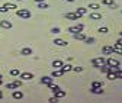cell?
<instances>
[{"mask_svg": "<svg viewBox=\"0 0 122 103\" xmlns=\"http://www.w3.org/2000/svg\"><path fill=\"white\" fill-rule=\"evenodd\" d=\"M20 74V71L18 70V68H13V70H10V76H13V77H18Z\"/></svg>", "mask_w": 122, "mask_h": 103, "instance_id": "obj_26", "label": "cell"}, {"mask_svg": "<svg viewBox=\"0 0 122 103\" xmlns=\"http://www.w3.org/2000/svg\"><path fill=\"white\" fill-rule=\"evenodd\" d=\"M38 5V9H48V3L47 2H41V3H36Z\"/></svg>", "mask_w": 122, "mask_h": 103, "instance_id": "obj_27", "label": "cell"}, {"mask_svg": "<svg viewBox=\"0 0 122 103\" xmlns=\"http://www.w3.org/2000/svg\"><path fill=\"white\" fill-rule=\"evenodd\" d=\"M20 55H25V57L32 55V48H22L20 49Z\"/></svg>", "mask_w": 122, "mask_h": 103, "instance_id": "obj_15", "label": "cell"}, {"mask_svg": "<svg viewBox=\"0 0 122 103\" xmlns=\"http://www.w3.org/2000/svg\"><path fill=\"white\" fill-rule=\"evenodd\" d=\"M61 29L60 28H51V34H60Z\"/></svg>", "mask_w": 122, "mask_h": 103, "instance_id": "obj_34", "label": "cell"}, {"mask_svg": "<svg viewBox=\"0 0 122 103\" xmlns=\"http://www.w3.org/2000/svg\"><path fill=\"white\" fill-rule=\"evenodd\" d=\"M61 76H64V73H63V70H61V68H54V71L51 73V77H54V78L61 77Z\"/></svg>", "mask_w": 122, "mask_h": 103, "instance_id": "obj_9", "label": "cell"}, {"mask_svg": "<svg viewBox=\"0 0 122 103\" xmlns=\"http://www.w3.org/2000/svg\"><path fill=\"white\" fill-rule=\"evenodd\" d=\"M76 13H77L79 16L81 18V16H84V15L87 13V9H84V7H79V9H76Z\"/></svg>", "mask_w": 122, "mask_h": 103, "instance_id": "obj_19", "label": "cell"}, {"mask_svg": "<svg viewBox=\"0 0 122 103\" xmlns=\"http://www.w3.org/2000/svg\"><path fill=\"white\" fill-rule=\"evenodd\" d=\"M113 52H116V54H119V55H122V45H121V44H115V45H113Z\"/></svg>", "mask_w": 122, "mask_h": 103, "instance_id": "obj_17", "label": "cell"}, {"mask_svg": "<svg viewBox=\"0 0 122 103\" xmlns=\"http://www.w3.org/2000/svg\"><path fill=\"white\" fill-rule=\"evenodd\" d=\"M73 70H74L76 73H81V71H83V68H81V67H73Z\"/></svg>", "mask_w": 122, "mask_h": 103, "instance_id": "obj_36", "label": "cell"}, {"mask_svg": "<svg viewBox=\"0 0 122 103\" xmlns=\"http://www.w3.org/2000/svg\"><path fill=\"white\" fill-rule=\"evenodd\" d=\"M52 93H54V96H55V97H58V99L66 96V92H64V90H61V89H57V90H54Z\"/></svg>", "mask_w": 122, "mask_h": 103, "instance_id": "obj_13", "label": "cell"}, {"mask_svg": "<svg viewBox=\"0 0 122 103\" xmlns=\"http://www.w3.org/2000/svg\"><path fill=\"white\" fill-rule=\"evenodd\" d=\"M41 83L45 84V86H50V84L54 83V77H51V76H45V77L41 78Z\"/></svg>", "mask_w": 122, "mask_h": 103, "instance_id": "obj_6", "label": "cell"}, {"mask_svg": "<svg viewBox=\"0 0 122 103\" xmlns=\"http://www.w3.org/2000/svg\"><path fill=\"white\" fill-rule=\"evenodd\" d=\"M54 44H55L57 47H66L67 45V41H64V39H55Z\"/></svg>", "mask_w": 122, "mask_h": 103, "instance_id": "obj_18", "label": "cell"}, {"mask_svg": "<svg viewBox=\"0 0 122 103\" xmlns=\"http://www.w3.org/2000/svg\"><path fill=\"white\" fill-rule=\"evenodd\" d=\"M15 2H23V0H15Z\"/></svg>", "mask_w": 122, "mask_h": 103, "instance_id": "obj_42", "label": "cell"}, {"mask_svg": "<svg viewBox=\"0 0 122 103\" xmlns=\"http://www.w3.org/2000/svg\"><path fill=\"white\" fill-rule=\"evenodd\" d=\"M2 78H3V77H2V74H0V86H2V83H3V81H2Z\"/></svg>", "mask_w": 122, "mask_h": 103, "instance_id": "obj_39", "label": "cell"}, {"mask_svg": "<svg viewBox=\"0 0 122 103\" xmlns=\"http://www.w3.org/2000/svg\"><path fill=\"white\" fill-rule=\"evenodd\" d=\"M12 97H13V99H16V100H20V99L23 97V93H22V92H19V90H15V92H13V94H12Z\"/></svg>", "mask_w": 122, "mask_h": 103, "instance_id": "obj_14", "label": "cell"}, {"mask_svg": "<svg viewBox=\"0 0 122 103\" xmlns=\"http://www.w3.org/2000/svg\"><path fill=\"white\" fill-rule=\"evenodd\" d=\"M2 97H3V93H2V92H0V99H2Z\"/></svg>", "mask_w": 122, "mask_h": 103, "instance_id": "obj_40", "label": "cell"}, {"mask_svg": "<svg viewBox=\"0 0 122 103\" xmlns=\"http://www.w3.org/2000/svg\"><path fill=\"white\" fill-rule=\"evenodd\" d=\"M63 64H64V63L61 61V60H55V61L52 63V67H54V68H61V67H63Z\"/></svg>", "mask_w": 122, "mask_h": 103, "instance_id": "obj_23", "label": "cell"}, {"mask_svg": "<svg viewBox=\"0 0 122 103\" xmlns=\"http://www.w3.org/2000/svg\"><path fill=\"white\" fill-rule=\"evenodd\" d=\"M16 15H18L20 19H29L30 16H32V13H30L28 9H18L16 10Z\"/></svg>", "mask_w": 122, "mask_h": 103, "instance_id": "obj_1", "label": "cell"}, {"mask_svg": "<svg viewBox=\"0 0 122 103\" xmlns=\"http://www.w3.org/2000/svg\"><path fill=\"white\" fill-rule=\"evenodd\" d=\"M106 64L109 67H119V61L115 60V58H108V60H106Z\"/></svg>", "mask_w": 122, "mask_h": 103, "instance_id": "obj_8", "label": "cell"}, {"mask_svg": "<svg viewBox=\"0 0 122 103\" xmlns=\"http://www.w3.org/2000/svg\"><path fill=\"white\" fill-rule=\"evenodd\" d=\"M0 26L5 28V29H10L12 28V22H9V20H0Z\"/></svg>", "mask_w": 122, "mask_h": 103, "instance_id": "obj_16", "label": "cell"}, {"mask_svg": "<svg viewBox=\"0 0 122 103\" xmlns=\"http://www.w3.org/2000/svg\"><path fill=\"white\" fill-rule=\"evenodd\" d=\"M20 78L22 80H32L34 78V74H32V73H20Z\"/></svg>", "mask_w": 122, "mask_h": 103, "instance_id": "obj_12", "label": "cell"}, {"mask_svg": "<svg viewBox=\"0 0 122 103\" xmlns=\"http://www.w3.org/2000/svg\"><path fill=\"white\" fill-rule=\"evenodd\" d=\"M103 64H106V60H105V58L103 57H99V58H93V60H92V65H93V67H102Z\"/></svg>", "mask_w": 122, "mask_h": 103, "instance_id": "obj_3", "label": "cell"}, {"mask_svg": "<svg viewBox=\"0 0 122 103\" xmlns=\"http://www.w3.org/2000/svg\"><path fill=\"white\" fill-rule=\"evenodd\" d=\"M99 32H100V34H108V28H106V26L99 28Z\"/></svg>", "mask_w": 122, "mask_h": 103, "instance_id": "obj_33", "label": "cell"}, {"mask_svg": "<svg viewBox=\"0 0 122 103\" xmlns=\"http://www.w3.org/2000/svg\"><path fill=\"white\" fill-rule=\"evenodd\" d=\"M48 102H51V103H57V102H58V97H55V96H54V97H51Z\"/></svg>", "mask_w": 122, "mask_h": 103, "instance_id": "obj_37", "label": "cell"}, {"mask_svg": "<svg viewBox=\"0 0 122 103\" xmlns=\"http://www.w3.org/2000/svg\"><path fill=\"white\" fill-rule=\"evenodd\" d=\"M20 86H22V81H20V80H15V81L6 84V89H7V90H13V89H19Z\"/></svg>", "mask_w": 122, "mask_h": 103, "instance_id": "obj_4", "label": "cell"}, {"mask_svg": "<svg viewBox=\"0 0 122 103\" xmlns=\"http://www.w3.org/2000/svg\"><path fill=\"white\" fill-rule=\"evenodd\" d=\"M106 74H108V78L109 80H115L116 78V74H115L113 71H109V73H106Z\"/></svg>", "mask_w": 122, "mask_h": 103, "instance_id": "obj_29", "label": "cell"}, {"mask_svg": "<svg viewBox=\"0 0 122 103\" xmlns=\"http://www.w3.org/2000/svg\"><path fill=\"white\" fill-rule=\"evenodd\" d=\"M89 18L92 19V20H99V19H102V13H99V12H92L90 15H89Z\"/></svg>", "mask_w": 122, "mask_h": 103, "instance_id": "obj_7", "label": "cell"}, {"mask_svg": "<svg viewBox=\"0 0 122 103\" xmlns=\"http://www.w3.org/2000/svg\"><path fill=\"white\" fill-rule=\"evenodd\" d=\"M66 19H68V20H79L80 16L76 12H68V13H66Z\"/></svg>", "mask_w": 122, "mask_h": 103, "instance_id": "obj_5", "label": "cell"}, {"mask_svg": "<svg viewBox=\"0 0 122 103\" xmlns=\"http://www.w3.org/2000/svg\"><path fill=\"white\" fill-rule=\"evenodd\" d=\"M36 3H41V2H47V0H35Z\"/></svg>", "mask_w": 122, "mask_h": 103, "instance_id": "obj_38", "label": "cell"}, {"mask_svg": "<svg viewBox=\"0 0 122 103\" xmlns=\"http://www.w3.org/2000/svg\"><path fill=\"white\" fill-rule=\"evenodd\" d=\"M61 70H63V73L66 74V73H68V71H71V70H73V67H71L70 64H63V67H61Z\"/></svg>", "mask_w": 122, "mask_h": 103, "instance_id": "obj_21", "label": "cell"}, {"mask_svg": "<svg viewBox=\"0 0 122 103\" xmlns=\"http://www.w3.org/2000/svg\"><path fill=\"white\" fill-rule=\"evenodd\" d=\"M92 87H103V83L102 81H93L92 83Z\"/></svg>", "mask_w": 122, "mask_h": 103, "instance_id": "obj_31", "label": "cell"}, {"mask_svg": "<svg viewBox=\"0 0 122 103\" xmlns=\"http://www.w3.org/2000/svg\"><path fill=\"white\" fill-rule=\"evenodd\" d=\"M73 38L76 41H84L86 39V35L83 32H76V34H73Z\"/></svg>", "mask_w": 122, "mask_h": 103, "instance_id": "obj_11", "label": "cell"}, {"mask_svg": "<svg viewBox=\"0 0 122 103\" xmlns=\"http://www.w3.org/2000/svg\"><path fill=\"white\" fill-rule=\"evenodd\" d=\"M121 13H122V10H121Z\"/></svg>", "mask_w": 122, "mask_h": 103, "instance_id": "obj_43", "label": "cell"}, {"mask_svg": "<svg viewBox=\"0 0 122 103\" xmlns=\"http://www.w3.org/2000/svg\"><path fill=\"white\" fill-rule=\"evenodd\" d=\"M103 87H92V89H90V92L92 93H96V94H102L103 93Z\"/></svg>", "mask_w": 122, "mask_h": 103, "instance_id": "obj_20", "label": "cell"}, {"mask_svg": "<svg viewBox=\"0 0 122 103\" xmlns=\"http://www.w3.org/2000/svg\"><path fill=\"white\" fill-rule=\"evenodd\" d=\"M113 73L116 74V78H122V70H121L119 67H116V68L113 70Z\"/></svg>", "mask_w": 122, "mask_h": 103, "instance_id": "obj_24", "label": "cell"}, {"mask_svg": "<svg viewBox=\"0 0 122 103\" xmlns=\"http://www.w3.org/2000/svg\"><path fill=\"white\" fill-rule=\"evenodd\" d=\"M89 9H92V10H97V9H100V6H99L97 3H90V5H89Z\"/></svg>", "mask_w": 122, "mask_h": 103, "instance_id": "obj_28", "label": "cell"}, {"mask_svg": "<svg viewBox=\"0 0 122 103\" xmlns=\"http://www.w3.org/2000/svg\"><path fill=\"white\" fill-rule=\"evenodd\" d=\"M102 3H103V5H106V6H111L112 9H113V7L116 6V5H115V2H113V0H102Z\"/></svg>", "mask_w": 122, "mask_h": 103, "instance_id": "obj_22", "label": "cell"}, {"mask_svg": "<svg viewBox=\"0 0 122 103\" xmlns=\"http://www.w3.org/2000/svg\"><path fill=\"white\" fill-rule=\"evenodd\" d=\"M102 52H103L105 55H111V54H113V47H111V45H105L103 49H102Z\"/></svg>", "mask_w": 122, "mask_h": 103, "instance_id": "obj_10", "label": "cell"}, {"mask_svg": "<svg viewBox=\"0 0 122 103\" xmlns=\"http://www.w3.org/2000/svg\"><path fill=\"white\" fill-rule=\"evenodd\" d=\"M99 68L102 70V73H109V71H111V67H109L108 64H103V65H102V67H99Z\"/></svg>", "mask_w": 122, "mask_h": 103, "instance_id": "obj_25", "label": "cell"}, {"mask_svg": "<svg viewBox=\"0 0 122 103\" xmlns=\"http://www.w3.org/2000/svg\"><path fill=\"white\" fill-rule=\"evenodd\" d=\"M5 6H6V7H7L9 10H12V9H18V7H16V5H15V3H6Z\"/></svg>", "mask_w": 122, "mask_h": 103, "instance_id": "obj_30", "label": "cell"}, {"mask_svg": "<svg viewBox=\"0 0 122 103\" xmlns=\"http://www.w3.org/2000/svg\"><path fill=\"white\" fill-rule=\"evenodd\" d=\"M83 29H84V25L83 23H77V25H74V26H70L67 31L70 34H76V32H83Z\"/></svg>", "mask_w": 122, "mask_h": 103, "instance_id": "obj_2", "label": "cell"}, {"mask_svg": "<svg viewBox=\"0 0 122 103\" xmlns=\"http://www.w3.org/2000/svg\"><path fill=\"white\" fill-rule=\"evenodd\" d=\"M64 2H74V0H64Z\"/></svg>", "mask_w": 122, "mask_h": 103, "instance_id": "obj_41", "label": "cell"}, {"mask_svg": "<svg viewBox=\"0 0 122 103\" xmlns=\"http://www.w3.org/2000/svg\"><path fill=\"white\" fill-rule=\"evenodd\" d=\"M6 12H9V9H7L6 6H2V7H0V13H6Z\"/></svg>", "mask_w": 122, "mask_h": 103, "instance_id": "obj_35", "label": "cell"}, {"mask_svg": "<svg viewBox=\"0 0 122 103\" xmlns=\"http://www.w3.org/2000/svg\"><path fill=\"white\" fill-rule=\"evenodd\" d=\"M84 42H86V44H89V45H90V44H93V42H95V38H92V36H90V38H87V36H86Z\"/></svg>", "mask_w": 122, "mask_h": 103, "instance_id": "obj_32", "label": "cell"}]
</instances>
